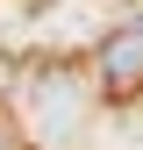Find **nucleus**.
Returning <instances> with one entry per match:
<instances>
[{"mask_svg":"<svg viewBox=\"0 0 143 150\" xmlns=\"http://www.w3.org/2000/svg\"><path fill=\"white\" fill-rule=\"evenodd\" d=\"M93 86H100L107 107H129L136 93H143V7L122 14V22L100 36V50H93Z\"/></svg>","mask_w":143,"mask_h":150,"instance_id":"obj_1","label":"nucleus"}]
</instances>
